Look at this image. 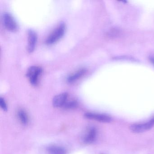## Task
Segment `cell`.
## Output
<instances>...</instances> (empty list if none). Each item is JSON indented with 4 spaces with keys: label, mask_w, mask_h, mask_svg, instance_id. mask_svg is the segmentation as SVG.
Returning <instances> with one entry per match:
<instances>
[{
    "label": "cell",
    "mask_w": 154,
    "mask_h": 154,
    "mask_svg": "<svg viewBox=\"0 0 154 154\" xmlns=\"http://www.w3.org/2000/svg\"><path fill=\"white\" fill-rule=\"evenodd\" d=\"M66 26L64 23H61L50 34L46 40V43L48 45L56 43L63 36L65 31Z\"/></svg>",
    "instance_id": "1"
},
{
    "label": "cell",
    "mask_w": 154,
    "mask_h": 154,
    "mask_svg": "<svg viewBox=\"0 0 154 154\" xmlns=\"http://www.w3.org/2000/svg\"><path fill=\"white\" fill-rule=\"evenodd\" d=\"M42 72V69L40 66H34L29 68L27 72V77L32 85L35 86L37 85Z\"/></svg>",
    "instance_id": "2"
},
{
    "label": "cell",
    "mask_w": 154,
    "mask_h": 154,
    "mask_svg": "<svg viewBox=\"0 0 154 154\" xmlns=\"http://www.w3.org/2000/svg\"><path fill=\"white\" fill-rule=\"evenodd\" d=\"M154 126V117H153L147 122L132 124L130 127V129L131 131L134 133H142L149 130Z\"/></svg>",
    "instance_id": "3"
},
{
    "label": "cell",
    "mask_w": 154,
    "mask_h": 154,
    "mask_svg": "<svg viewBox=\"0 0 154 154\" xmlns=\"http://www.w3.org/2000/svg\"><path fill=\"white\" fill-rule=\"evenodd\" d=\"M3 22L7 29L11 31H16L18 26L17 22L11 14L5 13L3 16Z\"/></svg>",
    "instance_id": "4"
},
{
    "label": "cell",
    "mask_w": 154,
    "mask_h": 154,
    "mask_svg": "<svg viewBox=\"0 0 154 154\" xmlns=\"http://www.w3.org/2000/svg\"><path fill=\"white\" fill-rule=\"evenodd\" d=\"M85 117L89 119L94 120L102 122H109L112 121L111 117L104 114L87 112L85 114Z\"/></svg>",
    "instance_id": "5"
},
{
    "label": "cell",
    "mask_w": 154,
    "mask_h": 154,
    "mask_svg": "<svg viewBox=\"0 0 154 154\" xmlns=\"http://www.w3.org/2000/svg\"><path fill=\"white\" fill-rule=\"evenodd\" d=\"M37 41V35L34 30L29 29L28 32L27 50L29 53H32L35 50Z\"/></svg>",
    "instance_id": "6"
},
{
    "label": "cell",
    "mask_w": 154,
    "mask_h": 154,
    "mask_svg": "<svg viewBox=\"0 0 154 154\" xmlns=\"http://www.w3.org/2000/svg\"><path fill=\"white\" fill-rule=\"evenodd\" d=\"M97 131L94 128H90L87 130L83 137V142L85 144H91L92 143L96 138Z\"/></svg>",
    "instance_id": "7"
},
{
    "label": "cell",
    "mask_w": 154,
    "mask_h": 154,
    "mask_svg": "<svg viewBox=\"0 0 154 154\" xmlns=\"http://www.w3.org/2000/svg\"><path fill=\"white\" fill-rule=\"evenodd\" d=\"M68 94L67 93H63L58 94L54 97L53 100V104L56 108L63 107L67 101Z\"/></svg>",
    "instance_id": "8"
},
{
    "label": "cell",
    "mask_w": 154,
    "mask_h": 154,
    "mask_svg": "<svg viewBox=\"0 0 154 154\" xmlns=\"http://www.w3.org/2000/svg\"><path fill=\"white\" fill-rule=\"evenodd\" d=\"M86 70L84 69H80L76 71L75 73L70 75L67 79L68 83L74 82L75 81L78 80L79 78L83 76L85 74Z\"/></svg>",
    "instance_id": "9"
},
{
    "label": "cell",
    "mask_w": 154,
    "mask_h": 154,
    "mask_svg": "<svg viewBox=\"0 0 154 154\" xmlns=\"http://www.w3.org/2000/svg\"><path fill=\"white\" fill-rule=\"evenodd\" d=\"M47 151L49 154H66L64 149L56 146H51L48 147Z\"/></svg>",
    "instance_id": "10"
},
{
    "label": "cell",
    "mask_w": 154,
    "mask_h": 154,
    "mask_svg": "<svg viewBox=\"0 0 154 154\" xmlns=\"http://www.w3.org/2000/svg\"><path fill=\"white\" fill-rule=\"evenodd\" d=\"M18 116L20 122L23 125H27L28 123V116L25 111L23 110H20L18 112Z\"/></svg>",
    "instance_id": "11"
},
{
    "label": "cell",
    "mask_w": 154,
    "mask_h": 154,
    "mask_svg": "<svg viewBox=\"0 0 154 154\" xmlns=\"http://www.w3.org/2000/svg\"><path fill=\"white\" fill-rule=\"evenodd\" d=\"M77 106H78V103L77 101L75 100H71L69 102L66 101L63 107L65 109H75Z\"/></svg>",
    "instance_id": "12"
},
{
    "label": "cell",
    "mask_w": 154,
    "mask_h": 154,
    "mask_svg": "<svg viewBox=\"0 0 154 154\" xmlns=\"http://www.w3.org/2000/svg\"><path fill=\"white\" fill-rule=\"evenodd\" d=\"M0 105L2 109L4 111H7L8 107H7V103L4 99L1 97L0 98Z\"/></svg>",
    "instance_id": "13"
},
{
    "label": "cell",
    "mask_w": 154,
    "mask_h": 154,
    "mask_svg": "<svg viewBox=\"0 0 154 154\" xmlns=\"http://www.w3.org/2000/svg\"><path fill=\"white\" fill-rule=\"evenodd\" d=\"M150 60L151 63H152L154 65V56L151 57H150Z\"/></svg>",
    "instance_id": "14"
}]
</instances>
